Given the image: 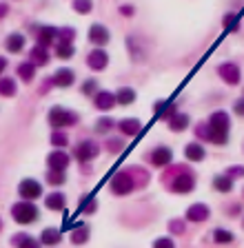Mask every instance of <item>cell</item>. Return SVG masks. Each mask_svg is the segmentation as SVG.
<instances>
[{
    "mask_svg": "<svg viewBox=\"0 0 244 248\" xmlns=\"http://www.w3.org/2000/svg\"><path fill=\"white\" fill-rule=\"evenodd\" d=\"M162 180H164V184L169 186V191L178 193V195H187V193H191L193 188H195V175H193L191 170L182 169V166L180 169H173L171 175L164 173Z\"/></svg>",
    "mask_w": 244,
    "mask_h": 248,
    "instance_id": "6da1fadb",
    "label": "cell"
},
{
    "mask_svg": "<svg viewBox=\"0 0 244 248\" xmlns=\"http://www.w3.org/2000/svg\"><path fill=\"white\" fill-rule=\"evenodd\" d=\"M209 129H211V140L209 142H213V144L218 146H224L228 142V129H231V118H228V113H224V111H215V113H211V118L207 120Z\"/></svg>",
    "mask_w": 244,
    "mask_h": 248,
    "instance_id": "7a4b0ae2",
    "label": "cell"
},
{
    "mask_svg": "<svg viewBox=\"0 0 244 248\" xmlns=\"http://www.w3.org/2000/svg\"><path fill=\"white\" fill-rule=\"evenodd\" d=\"M47 122L53 131H63L65 126H76L80 122V115L71 108L65 107H51L47 113Z\"/></svg>",
    "mask_w": 244,
    "mask_h": 248,
    "instance_id": "3957f363",
    "label": "cell"
},
{
    "mask_svg": "<svg viewBox=\"0 0 244 248\" xmlns=\"http://www.w3.org/2000/svg\"><path fill=\"white\" fill-rule=\"evenodd\" d=\"M11 217L16 219L18 224H33L38 219V208L33 202H16L11 206Z\"/></svg>",
    "mask_w": 244,
    "mask_h": 248,
    "instance_id": "277c9868",
    "label": "cell"
},
{
    "mask_svg": "<svg viewBox=\"0 0 244 248\" xmlns=\"http://www.w3.org/2000/svg\"><path fill=\"white\" fill-rule=\"evenodd\" d=\"M133 170L135 169H125L111 177V191H114L115 195H129V193L135 188Z\"/></svg>",
    "mask_w": 244,
    "mask_h": 248,
    "instance_id": "5b68a950",
    "label": "cell"
},
{
    "mask_svg": "<svg viewBox=\"0 0 244 248\" xmlns=\"http://www.w3.org/2000/svg\"><path fill=\"white\" fill-rule=\"evenodd\" d=\"M98 153H100V146L96 144V142H91V140H82V142H78V146L73 149V157L78 162H91Z\"/></svg>",
    "mask_w": 244,
    "mask_h": 248,
    "instance_id": "8992f818",
    "label": "cell"
},
{
    "mask_svg": "<svg viewBox=\"0 0 244 248\" xmlns=\"http://www.w3.org/2000/svg\"><path fill=\"white\" fill-rule=\"evenodd\" d=\"M218 76L222 78L227 84H231V87L240 84V80H242V71H240V67L235 62H222L218 67Z\"/></svg>",
    "mask_w": 244,
    "mask_h": 248,
    "instance_id": "52a82bcc",
    "label": "cell"
},
{
    "mask_svg": "<svg viewBox=\"0 0 244 248\" xmlns=\"http://www.w3.org/2000/svg\"><path fill=\"white\" fill-rule=\"evenodd\" d=\"M18 193H20V197L25 202H33L42 195V186H40V182L27 177V180H22L20 184H18Z\"/></svg>",
    "mask_w": 244,
    "mask_h": 248,
    "instance_id": "ba28073f",
    "label": "cell"
},
{
    "mask_svg": "<svg viewBox=\"0 0 244 248\" xmlns=\"http://www.w3.org/2000/svg\"><path fill=\"white\" fill-rule=\"evenodd\" d=\"M107 64H109V53L104 51V49H91V51L87 53V67L91 69V71H104L107 69Z\"/></svg>",
    "mask_w": 244,
    "mask_h": 248,
    "instance_id": "9c48e42d",
    "label": "cell"
},
{
    "mask_svg": "<svg viewBox=\"0 0 244 248\" xmlns=\"http://www.w3.org/2000/svg\"><path fill=\"white\" fill-rule=\"evenodd\" d=\"M111 40V33H109V29L104 25H100V22H94V25L89 27V42L94 46H98V49H102L107 42Z\"/></svg>",
    "mask_w": 244,
    "mask_h": 248,
    "instance_id": "30bf717a",
    "label": "cell"
},
{
    "mask_svg": "<svg viewBox=\"0 0 244 248\" xmlns=\"http://www.w3.org/2000/svg\"><path fill=\"white\" fill-rule=\"evenodd\" d=\"M56 36H58V29L51 25H42V27H36V45L38 46H45V49H49V46L56 42Z\"/></svg>",
    "mask_w": 244,
    "mask_h": 248,
    "instance_id": "8fae6325",
    "label": "cell"
},
{
    "mask_svg": "<svg viewBox=\"0 0 244 248\" xmlns=\"http://www.w3.org/2000/svg\"><path fill=\"white\" fill-rule=\"evenodd\" d=\"M51 80L53 87L58 89H69L73 87V82H76V73H73V69H58V71H53V76L49 78Z\"/></svg>",
    "mask_w": 244,
    "mask_h": 248,
    "instance_id": "7c38bea8",
    "label": "cell"
},
{
    "mask_svg": "<svg viewBox=\"0 0 244 248\" xmlns=\"http://www.w3.org/2000/svg\"><path fill=\"white\" fill-rule=\"evenodd\" d=\"M149 160L153 166H166L173 162V151L169 146H156V149L149 153Z\"/></svg>",
    "mask_w": 244,
    "mask_h": 248,
    "instance_id": "4fadbf2b",
    "label": "cell"
},
{
    "mask_svg": "<svg viewBox=\"0 0 244 248\" xmlns=\"http://www.w3.org/2000/svg\"><path fill=\"white\" fill-rule=\"evenodd\" d=\"M47 166L49 170H65L69 166V155L63 149H56L47 155Z\"/></svg>",
    "mask_w": 244,
    "mask_h": 248,
    "instance_id": "5bb4252c",
    "label": "cell"
},
{
    "mask_svg": "<svg viewBox=\"0 0 244 248\" xmlns=\"http://www.w3.org/2000/svg\"><path fill=\"white\" fill-rule=\"evenodd\" d=\"M49 60H51V56H49V49H45V46H38V45H33L32 49H29V62H32L33 67H47Z\"/></svg>",
    "mask_w": 244,
    "mask_h": 248,
    "instance_id": "9a60e30c",
    "label": "cell"
},
{
    "mask_svg": "<svg viewBox=\"0 0 244 248\" xmlns=\"http://www.w3.org/2000/svg\"><path fill=\"white\" fill-rule=\"evenodd\" d=\"M118 129L122 135H131V138H135V135L142 133V122L138 118H125L118 122Z\"/></svg>",
    "mask_w": 244,
    "mask_h": 248,
    "instance_id": "2e32d148",
    "label": "cell"
},
{
    "mask_svg": "<svg viewBox=\"0 0 244 248\" xmlns=\"http://www.w3.org/2000/svg\"><path fill=\"white\" fill-rule=\"evenodd\" d=\"M94 104L98 111H111L115 107V95L111 91H98L94 95Z\"/></svg>",
    "mask_w": 244,
    "mask_h": 248,
    "instance_id": "e0dca14e",
    "label": "cell"
},
{
    "mask_svg": "<svg viewBox=\"0 0 244 248\" xmlns=\"http://www.w3.org/2000/svg\"><path fill=\"white\" fill-rule=\"evenodd\" d=\"M209 215H211V211H209L207 204H193V206L187 208V219L189 222H207Z\"/></svg>",
    "mask_w": 244,
    "mask_h": 248,
    "instance_id": "ac0fdd59",
    "label": "cell"
},
{
    "mask_svg": "<svg viewBox=\"0 0 244 248\" xmlns=\"http://www.w3.org/2000/svg\"><path fill=\"white\" fill-rule=\"evenodd\" d=\"M25 42H27V38L22 36V33H18V31H14V33H9V36H7L5 49L9 53H20L22 49H25Z\"/></svg>",
    "mask_w": 244,
    "mask_h": 248,
    "instance_id": "d6986e66",
    "label": "cell"
},
{
    "mask_svg": "<svg viewBox=\"0 0 244 248\" xmlns=\"http://www.w3.org/2000/svg\"><path fill=\"white\" fill-rule=\"evenodd\" d=\"M18 93V84L14 78L2 76L0 78V98H14Z\"/></svg>",
    "mask_w": 244,
    "mask_h": 248,
    "instance_id": "ffe728a7",
    "label": "cell"
},
{
    "mask_svg": "<svg viewBox=\"0 0 244 248\" xmlns=\"http://www.w3.org/2000/svg\"><path fill=\"white\" fill-rule=\"evenodd\" d=\"M114 95H115V104H122V107H129V104H133V102H135V98H138V93H135L131 87H122V89H118V91H115Z\"/></svg>",
    "mask_w": 244,
    "mask_h": 248,
    "instance_id": "44dd1931",
    "label": "cell"
},
{
    "mask_svg": "<svg viewBox=\"0 0 244 248\" xmlns=\"http://www.w3.org/2000/svg\"><path fill=\"white\" fill-rule=\"evenodd\" d=\"M166 122H169V129H171L173 133H180V131L187 129L191 120H189V115H187V113H180V111H178V113H176V115H171V118L166 120Z\"/></svg>",
    "mask_w": 244,
    "mask_h": 248,
    "instance_id": "7402d4cb",
    "label": "cell"
},
{
    "mask_svg": "<svg viewBox=\"0 0 244 248\" xmlns=\"http://www.w3.org/2000/svg\"><path fill=\"white\" fill-rule=\"evenodd\" d=\"M16 73H18V78H20L22 82L29 84V82H33V78H36V67H33L29 60L20 62V64L16 67Z\"/></svg>",
    "mask_w": 244,
    "mask_h": 248,
    "instance_id": "603a6c76",
    "label": "cell"
},
{
    "mask_svg": "<svg viewBox=\"0 0 244 248\" xmlns=\"http://www.w3.org/2000/svg\"><path fill=\"white\" fill-rule=\"evenodd\" d=\"M184 157L189 162H202L204 160V146L197 144V142H191V144L184 146Z\"/></svg>",
    "mask_w": 244,
    "mask_h": 248,
    "instance_id": "cb8c5ba5",
    "label": "cell"
},
{
    "mask_svg": "<svg viewBox=\"0 0 244 248\" xmlns=\"http://www.w3.org/2000/svg\"><path fill=\"white\" fill-rule=\"evenodd\" d=\"M45 206H47L49 211H65L67 200H65L63 193H51V195L45 197Z\"/></svg>",
    "mask_w": 244,
    "mask_h": 248,
    "instance_id": "d4e9b609",
    "label": "cell"
},
{
    "mask_svg": "<svg viewBox=\"0 0 244 248\" xmlns=\"http://www.w3.org/2000/svg\"><path fill=\"white\" fill-rule=\"evenodd\" d=\"M60 239H63V232L58 231V228H45L40 232V242L45 246H56V244H60Z\"/></svg>",
    "mask_w": 244,
    "mask_h": 248,
    "instance_id": "484cf974",
    "label": "cell"
},
{
    "mask_svg": "<svg viewBox=\"0 0 244 248\" xmlns=\"http://www.w3.org/2000/svg\"><path fill=\"white\" fill-rule=\"evenodd\" d=\"M11 244L16 248H40V242H36L33 237H29L27 232H20V235H16V237L11 239Z\"/></svg>",
    "mask_w": 244,
    "mask_h": 248,
    "instance_id": "4316f807",
    "label": "cell"
},
{
    "mask_svg": "<svg viewBox=\"0 0 244 248\" xmlns=\"http://www.w3.org/2000/svg\"><path fill=\"white\" fill-rule=\"evenodd\" d=\"M56 40H58V45H73V40H76V29H73V27H60Z\"/></svg>",
    "mask_w": 244,
    "mask_h": 248,
    "instance_id": "83f0119b",
    "label": "cell"
},
{
    "mask_svg": "<svg viewBox=\"0 0 244 248\" xmlns=\"http://www.w3.org/2000/svg\"><path fill=\"white\" fill-rule=\"evenodd\" d=\"M213 188L220 193H231L233 191V180L227 175H215L213 177Z\"/></svg>",
    "mask_w": 244,
    "mask_h": 248,
    "instance_id": "f1b7e54d",
    "label": "cell"
},
{
    "mask_svg": "<svg viewBox=\"0 0 244 248\" xmlns=\"http://www.w3.org/2000/svg\"><path fill=\"white\" fill-rule=\"evenodd\" d=\"M87 239H89V228L84 226V224H80V226H76L71 231V244L78 246V244H84Z\"/></svg>",
    "mask_w": 244,
    "mask_h": 248,
    "instance_id": "f546056e",
    "label": "cell"
},
{
    "mask_svg": "<svg viewBox=\"0 0 244 248\" xmlns=\"http://www.w3.org/2000/svg\"><path fill=\"white\" fill-rule=\"evenodd\" d=\"M71 9L80 16H87L94 11V0H73L71 2Z\"/></svg>",
    "mask_w": 244,
    "mask_h": 248,
    "instance_id": "4dcf8cb0",
    "label": "cell"
},
{
    "mask_svg": "<svg viewBox=\"0 0 244 248\" xmlns=\"http://www.w3.org/2000/svg\"><path fill=\"white\" fill-rule=\"evenodd\" d=\"M114 126H115V120H114V118H100L98 122L94 124V131L102 135V133H109Z\"/></svg>",
    "mask_w": 244,
    "mask_h": 248,
    "instance_id": "1f68e13d",
    "label": "cell"
},
{
    "mask_svg": "<svg viewBox=\"0 0 244 248\" xmlns=\"http://www.w3.org/2000/svg\"><path fill=\"white\" fill-rule=\"evenodd\" d=\"M73 56H76V46L73 45H58L56 46V58H60V60H71Z\"/></svg>",
    "mask_w": 244,
    "mask_h": 248,
    "instance_id": "d6a6232c",
    "label": "cell"
},
{
    "mask_svg": "<svg viewBox=\"0 0 244 248\" xmlns=\"http://www.w3.org/2000/svg\"><path fill=\"white\" fill-rule=\"evenodd\" d=\"M49 142H51V146H56V149H65V146L69 144V138L65 131H53Z\"/></svg>",
    "mask_w": 244,
    "mask_h": 248,
    "instance_id": "836d02e7",
    "label": "cell"
},
{
    "mask_svg": "<svg viewBox=\"0 0 244 248\" xmlns=\"http://www.w3.org/2000/svg\"><path fill=\"white\" fill-rule=\"evenodd\" d=\"M47 182L51 186H63L65 182H67V177H65V170H49V173H47Z\"/></svg>",
    "mask_w": 244,
    "mask_h": 248,
    "instance_id": "e575fe53",
    "label": "cell"
},
{
    "mask_svg": "<svg viewBox=\"0 0 244 248\" xmlns=\"http://www.w3.org/2000/svg\"><path fill=\"white\" fill-rule=\"evenodd\" d=\"M222 25H224V29H228V31H238L240 29V16L238 14H227L224 16V20H222Z\"/></svg>",
    "mask_w": 244,
    "mask_h": 248,
    "instance_id": "d590c367",
    "label": "cell"
},
{
    "mask_svg": "<svg viewBox=\"0 0 244 248\" xmlns=\"http://www.w3.org/2000/svg\"><path fill=\"white\" fill-rule=\"evenodd\" d=\"M213 239L218 244H231L233 242V235L228 231H224V228H215V231H213Z\"/></svg>",
    "mask_w": 244,
    "mask_h": 248,
    "instance_id": "8d00e7d4",
    "label": "cell"
},
{
    "mask_svg": "<svg viewBox=\"0 0 244 248\" xmlns=\"http://www.w3.org/2000/svg\"><path fill=\"white\" fill-rule=\"evenodd\" d=\"M80 91H82V95H96V93H98V82H96L94 78H89V80L82 82Z\"/></svg>",
    "mask_w": 244,
    "mask_h": 248,
    "instance_id": "74e56055",
    "label": "cell"
},
{
    "mask_svg": "<svg viewBox=\"0 0 244 248\" xmlns=\"http://www.w3.org/2000/svg\"><path fill=\"white\" fill-rule=\"evenodd\" d=\"M195 135H197L200 140H207V142L211 140V129H209V124L204 122V120L195 124Z\"/></svg>",
    "mask_w": 244,
    "mask_h": 248,
    "instance_id": "f35d334b",
    "label": "cell"
},
{
    "mask_svg": "<svg viewBox=\"0 0 244 248\" xmlns=\"http://www.w3.org/2000/svg\"><path fill=\"white\" fill-rule=\"evenodd\" d=\"M107 149L111 151V153H118V151H122L125 149V142H122V140H109V142H107Z\"/></svg>",
    "mask_w": 244,
    "mask_h": 248,
    "instance_id": "ab89813d",
    "label": "cell"
},
{
    "mask_svg": "<svg viewBox=\"0 0 244 248\" xmlns=\"http://www.w3.org/2000/svg\"><path fill=\"white\" fill-rule=\"evenodd\" d=\"M153 248H176V244H173L169 237H160L153 242Z\"/></svg>",
    "mask_w": 244,
    "mask_h": 248,
    "instance_id": "60d3db41",
    "label": "cell"
},
{
    "mask_svg": "<svg viewBox=\"0 0 244 248\" xmlns=\"http://www.w3.org/2000/svg\"><path fill=\"white\" fill-rule=\"evenodd\" d=\"M227 177H244V166H231L227 170Z\"/></svg>",
    "mask_w": 244,
    "mask_h": 248,
    "instance_id": "b9f144b4",
    "label": "cell"
},
{
    "mask_svg": "<svg viewBox=\"0 0 244 248\" xmlns=\"http://www.w3.org/2000/svg\"><path fill=\"white\" fill-rule=\"evenodd\" d=\"M169 231H173V232H184V224L180 222V219H173V222H169Z\"/></svg>",
    "mask_w": 244,
    "mask_h": 248,
    "instance_id": "7bdbcfd3",
    "label": "cell"
},
{
    "mask_svg": "<svg viewBox=\"0 0 244 248\" xmlns=\"http://www.w3.org/2000/svg\"><path fill=\"white\" fill-rule=\"evenodd\" d=\"M233 111H235V115L244 118V98L242 100H235V102H233Z\"/></svg>",
    "mask_w": 244,
    "mask_h": 248,
    "instance_id": "ee69618b",
    "label": "cell"
},
{
    "mask_svg": "<svg viewBox=\"0 0 244 248\" xmlns=\"http://www.w3.org/2000/svg\"><path fill=\"white\" fill-rule=\"evenodd\" d=\"M120 14L129 18V16H133V14H135V7H133V5H122V7H120Z\"/></svg>",
    "mask_w": 244,
    "mask_h": 248,
    "instance_id": "f6af8a7d",
    "label": "cell"
},
{
    "mask_svg": "<svg viewBox=\"0 0 244 248\" xmlns=\"http://www.w3.org/2000/svg\"><path fill=\"white\" fill-rule=\"evenodd\" d=\"M7 16H9V5H7V2H0V20H5Z\"/></svg>",
    "mask_w": 244,
    "mask_h": 248,
    "instance_id": "bcb514c9",
    "label": "cell"
},
{
    "mask_svg": "<svg viewBox=\"0 0 244 248\" xmlns=\"http://www.w3.org/2000/svg\"><path fill=\"white\" fill-rule=\"evenodd\" d=\"M49 87H51V80H45V82L40 84V91H38V93H40V95H45V93H49Z\"/></svg>",
    "mask_w": 244,
    "mask_h": 248,
    "instance_id": "7dc6e473",
    "label": "cell"
},
{
    "mask_svg": "<svg viewBox=\"0 0 244 248\" xmlns=\"http://www.w3.org/2000/svg\"><path fill=\"white\" fill-rule=\"evenodd\" d=\"M7 64H9V62H7V58H5V56H0V73H5Z\"/></svg>",
    "mask_w": 244,
    "mask_h": 248,
    "instance_id": "c3c4849f",
    "label": "cell"
},
{
    "mask_svg": "<svg viewBox=\"0 0 244 248\" xmlns=\"http://www.w3.org/2000/svg\"><path fill=\"white\" fill-rule=\"evenodd\" d=\"M0 228H2V222H0Z\"/></svg>",
    "mask_w": 244,
    "mask_h": 248,
    "instance_id": "681fc988",
    "label": "cell"
}]
</instances>
